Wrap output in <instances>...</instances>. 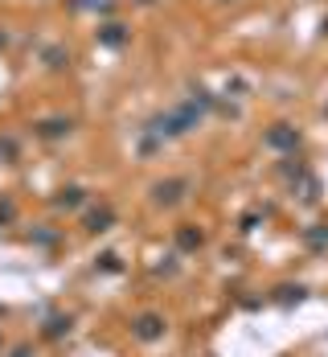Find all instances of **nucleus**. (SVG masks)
Listing matches in <instances>:
<instances>
[{"label":"nucleus","instance_id":"obj_1","mask_svg":"<svg viewBox=\"0 0 328 357\" xmlns=\"http://www.w3.org/2000/svg\"><path fill=\"white\" fill-rule=\"evenodd\" d=\"M185 193H189V181L185 177H169V181H156V185H152V202L164 206V210H169V206H181Z\"/></svg>","mask_w":328,"mask_h":357},{"label":"nucleus","instance_id":"obj_2","mask_svg":"<svg viewBox=\"0 0 328 357\" xmlns=\"http://www.w3.org/2000/svg\"><path fill=\"white\" fill-rule=\"evenodd\" d=\"M164 328H169V324H164L160 312H144V317H136V321H132V337H136V341H144V345H152V341H160V337H164Z\"/></svg>","mask_w":328,"mask_h":357},{"label":"nucleus","instance_id":"obj_3","mask_svg":"<svg viewBox=\"0 0 328 357\" xmlns=\"http://www.w3.org/2000/svg\"><path fill=\"white\" fill-rule=\"evenodd\" d=\"M263 144H267V148H275V152H292V156H295V148H299V132H295L292 123H275V128L263 136Z\"/></svg>","mask_w":328,"mask_h":357},{"label":"nucleus","instance_id":"obj_4","mask_svg":"<svg viewBox=\"0 0 328 357\" xmlns=\"http://www.w3.org/2000/svg\"><path fill=\"white\" fill-rule=\"evenodd\" d=\"M292 189H295V193H299V202H308V206H312V202L320 197V181L312 177L308 169H304L299 177H292Z\"/></svg>","mask_w":328,"mask_h":357},{"label":"nucleus","instance_id":"obj_5","mask_svg":"<svg viewBox=\"0 0 328 357\" xmlns=\"http://www.w3.org/2000/svg\"><path fill=\"white\" fill-rule=\"evenodd\" d=\"M201 243H205V234L197 226H177V250L193 255V250H201Z\"/></svg>","mask_w":328,"mask_h":357},{"label":"nucleus","instance_id":"obj_6","mask_svg":"<svg viewBox=\"0 0 328 357\" xmlns=\"http://www.w3.org/2000/svg\"><path fill=\"white\" fill-rule=\"evenodd\" d=\"M111 226H115V210H111V206H99V210L86 214V230H91V234H103Z\"/></svg>","mask_w":328,"mask_h":357},{"label":"nucleus","instance_id":"obj_7","mask_svg":"<svg viewBox=\"0 0 328 357\" xmlns=\"http://www.w3.org/2000/svg\"><path fill=\"white\" fill-rule=\"evenodd\" d=\"M82 202H86V189H78V185H70V189H62V193L54 197V206H58V210H78Z\"/></svg>","mask_w":328,"mask_h":357},{"label":"nucleus","instance_id":"obj_8","mask_svg":"<svg viewBox=\"0 0 328 357\" xmlns=\"http://www.w3.org/2000/svg\"><path fill=\"white\" fill-rule=\"evenodd\" d=\"M70 132V119H45L41 128H37V136H45V140H58V136H66Z\"/></svg>","mask_w":328,"mask_h":357},{"label":"nucleus","instance_id":"obj_9","mask_svg":"<svg viewBox=\"0 0 328 357\" xmlns=\"http://www.w3.org/2000/svg\"><path fill=\"white\" fill-rule=\"evenodd\" d=\"M304 243L312 250H325L328 247V226H308V230H304Z\"/></svg>","mask_w":328,"mask_h":357},{"label":"nucleus","instance_id":"obj_10","mask_svg":"<svg viewBox=\"0 0 328 357\" xmlns=\"http://www.w3.org/2000/svg\"><path fill=\"white\" fill-rule=\"evenodd\" d=\"M275 300H279V304H299V300H304V287L299 284H279L275 287Z\"/></svg>","mask_w":328,"mask_h":357},{"label":"nucleus","instance_id":"obj_11","mask_svg":"<svg viewBox=\"0 0 328 357\" xmlns=\"http://www.w3.org/2000/svg\"><path fill=\"white\" fill-rule=\"evenodd\" d=\"M123 25H115V21H111V25H103V29H99V41H103V45H123Z\"/></svg>","mask_w":328,"mask_h":357},{"label":"nucleus","instance_id":"obj_12","mask_svg":"<svg viewBox=\"0 0 328 357\" xmlns=\"http://www.w3.org/2000/svg\"><path fill=\"white\" fill-rule=\"evenodd\" d=\"M70 333V317H49L45 321V337H66Z\"/></svg>","mask_w":328,"mask_h":357},{"label":"nucleus","instance_id":"obj_13","mask_svg":"<svg viewBox=\"0 0 328 357\" xmlns=\"http://www.w3.org/2000/svg\"><path fill=\"white\" fill-rule=\"evenodd\" d=\"M45 62H49L54 70H62V66H66L70 58H66V50H45Z\"/></svg>","mask_w":328,"mask_h":357},{"label":"nucleus","instance_id":"obj_14","mask_svg":"<svg viewBox=\"0 0 328 357\" xmlns=\"http://www.w3.org/2000/svg\"><path fill=\"white\" fill-rule=\"evenodd\" d=\"M99 267H103V271H119V255H99Z\"/></svg>","mask_w":328,"mask_h":357},{"label":"nucleus","instance_id":"obj_15","mask_svg":"<svg viewBox=\"0 0 328 357\" xmlns=\"http://www.w3.org/2000/svg\"><path fill=\"white\" fill-rule=\"evenodd\" d=\"M13 357H33V345H17V349H13Z\"/></svg>","mask_w":328,"mask_h":357},{"label":"nucleus","instance_id":"obj_16","mask_svg":"<svg viewBox=\"0 0 328 357\" xmlns=\"http://www.w3.org/2000/svg\"><path fill=\"white\" fill-rule=\"evenodd\" d=\"M8 218H13V206L4 202V206H0V222H8Z\"/></svg>","mask_w":328,"mask_h":357},{"label":"nucleus","instance_id":"obj_17","mask_svg":"<svg viewBox=\"0 0 328 357\" xmlns=\"http://www.w3.org/2000/svg\"><path fill=\"white\" fill-rule=\"evenodd\" d=\"M140 4H152V0H140Z\"/></svg>","mask_w":328,"mask_h":357},{"label":"nucleus","instance_id":"obj_18","mask_svg":"<svg viewBox=\"0 0 328 357\" xmlns=\"http://www.w3.org/2000/svg\"><path fill=\"white\" fill-rule=\"evenodd\" d=\"M325 111H328V107H325Z\"/></svg>","mask_w":328,"mask_h":357}]
</instances>
